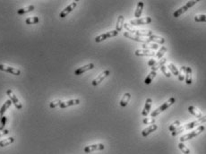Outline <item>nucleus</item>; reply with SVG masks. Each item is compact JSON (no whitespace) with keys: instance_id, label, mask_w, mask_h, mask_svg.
<instances>
[{"instance_id":"nucleus-1","label":"nucleus","mask_w":206,"mask_h":154,"mask_svg":"<svg viewBox=\"0 0 206 154\" xmlns=\"http://www.w3.org/2000/svg\"><path fill=\"white\" fill-rule=\"evenodd\" d=\"M205 122H206V115H205L204 116H203L201 118H198V119L195 120V121L190 122V123H188V124H184V126H179L178 129H176L175 131L171 132V135H172V136H176V135L179 134L180 133H182V132H184V131L193 129L194 127H195L196 126H198V124H202L203 123H205Z\"/></svg>"},{"instance_id":"nucleus-2","label":"nucleus","mask_w":206,"mask_h":154,"mask_svg":"<svg viewBox=\"0 0 206 154\" xmlns=\"http://www.w3.org/2000/svg\"><path fill=\"white\" fill-rule=\"evenodd\" d=\"M124 27L131 33H134L138 37H150L152 35V32L150 30H136L134 29L129 24H124Z\"/></svg>"},{"instance_id":"nucleus-3","label":"nucleus","mask_w":206,"mask_h":154,"mask_svg":"<svg viewBox=\"0 0 206 154\" xmlns=\"http://www.w3.org/2000/svg\"><path fill=\"white\" fill-rule=\"evenodd\" d=\"M175 101H176L175 98H173V97L170 98V99H168V100L165 102V103H163L161 106H160L159 108H157L154 111H152V112L151 113V117L157 116L159 114H160L161 112H163L164 110H166L168 108H170L172 104H174Z\"/></svg>"},{"instance_id":"nucleus-4","label":"nucleus","mask_w":206,"mask_h":154,"mask_svg":"<svg viewBox=\"0 0 206 154\" xmlns=\"http://www.w3.org/2000/svg\"><path fill=\"white\" fill-rule=\"evenodd\" d=\"M205 127L204 126H198L196 129H195L193 132H191V133L189 134H186L185 135H183L181 138H180V142L181 143H184V142H186V141H188L190 140V139H193L194 137L197 136L198 134H200L201 133H203V132L204 131Z\"/></svg>"},{"instance_id":"nucleus-5","label":"nucleus","mask_w":206,"mask_h":154,"mask_svg":"<svg viewBox=\"0 0 206 154\" xmlns=\"http://www.w3.org/2000/svg\"><path fill=\"white\" fill-rule=\"evenodd\" d=\"M117 34H118V32H116V31H110V32H108L106 33H103L101 35H99L97 36L96 38H95V42H97V43H100L103 40H105L108 38H112V37H116V36H117Z\"/></svg>"},{"instance_id":"nucleus-6","label":"nucleus","mask_w":206,"mask_h":154,"mask_svg":"<svg viewBox=\"0 0 206 154\" xmlns=\"http://www.w3.org/2000/svg\"><path fill=\"white\" fill-rule=\"evenodd\" d=\"M6 95L10 98L11 101L13 102V105L15 106V108H16L17 109H19V110H20V109L23 108V105H22V103L20 102V100L17 99V97L15 96V94L13 92L12 90H7V91H6Z\"/></svg>"},{"instance_id":"nucleus-7","label":"nucleus","mask_w":206,"mask_h":154,"mask_svg":"<svg viewBox=\"0 0 206 154\" xmlns=\"http://www.w3.org/2000/svg\"><path fill=\"white\" fill-rule=\"evenodd\" d=\"M105 149V146L103 143H97V144H92L88 145L86 147H84L83 151L85 153H91L95 151H102Z\"/></svg>"},{"instance_id":"nucleus-8","label":"nucleus","mask_w":206,"mask_h":154,"mask_svg":"<svg viewBox=\"0 0 206 154\" xmlns=\"http://www.w3.org/2000/svg\"><path fill=\"white\" fill-rule=\"evenodd\" d=\"M151 23V17H143V18H139L135 20H131L130 24L132 26H138V25H144Z\"/></svg>"},{"instance_id":"nucleus-9","label":"nucleus","mask_w":206,"mask_h":154,"mask_svg":"<svg viewBox=\"0 0 206 154\" xmlns=\"http://www.w3.org/2000/svg\"><path fill=\"white\" fill-rule=\"evenodd\" d=\"M109 74H110V72H109V70H105V71H103L101 74H100L96 78H95L92 82V86H98L103 80H104L106 77H108V75H109Z\"/></svg>"},{"instance_id":"nucleus-10","label":"nucleus","mask_w":206,"mask_h":154,"mask_svg":"<svg viewBox=\"0 0 206 154\" xmlns=\"http://www.w3.org/2000/svg\"><path fill=\"white\" fill-rule=\"evenodd\" d=\"M0 70L6 72V73H9V74H12L13 75H21V71L19 69H16L14 67H9V65H3V64H0Z\"/></svg>"},{"instance_id":"nucleus-11","label":"nucleus","mask_w":206,"mask_h":154,"mask_svg":"<svg viewBox=\"0 0 206 154\" xmlns=\"http://www.w3.org/2000/svg\"><path fill=\"white\" fill-rule=\"evenodd\" d=\"M76 5H77V2L73 1V2L72 4H70L68 6L65 7V8L64 10H62V12L59 13V17H60V18H65V17H67V14L70 13L73 9H75V7H76Z\"/></svg>"},{"instance_id":"nucleus-12","label":"nucleus","mask_w":206,"mask_h":154,"mask_svg":"<svg viewBox=\"0 0 206 154\" xmlns=\"http://www.w3.org/2000/svg\"><path fill=\"white\" fill-rule=\"evenodd\" d=\"M94 68V65L92 63H90V64H87L85 65H83V67H79L78 69H76L75 71V75H83V73L87 72V71H89V70H92Z\"/></svg>"},{"instance_id":"nucleus-13","label":"nucleus","mask_w":206,"mask_h":154,"mask_svg":"<svg viewBox=\"0 0 206 154\" xmlns=\"http://www.w3.org/2000/svg\"><path fill=\"white\" fill-rule=\"evenodd\" d=\"M151 106H152V100L151 98H148L145 101V105H144V108L142 111V115L143 116H147L150 112H151Z\"/></svg>"},{"instance_id":"nucleus-14","label":"nucleus","mask_w":206,"mask_h":154,"mask_svg":"<svg viewBox=\"0 0 206 154\" xmlns=\"http://www.w3.org/2000/svg\"><path fill=\"white\" fill-rule=\"evenodd\" d=\"M124 36L125 37H127L130 40H133L135 41H137V42H142V43H148V39H143L141 37H138L136 35H134L130 32H125L124 33Z\"/></svg>"},{"instance_id":"nucleus-15","label":"nucleus","mask_w":206,"mask_h":154,"mask_svg":"<svg viewBox=\"0 0 206 154\" xmlns=\"http://www.w3.org/2000/svg\"><path fill=\"white\" fill-rule=\"evenodd\" d=\"M135 54L137 56H155V53H154L153 51H151L148 49H136Z\"/></svg>"},{"instance_id":"nucleus-16","label":"nucleus","mask_w":206,"mask_h":154,"mask_svg":"<svg viewBox=\"0 0 206 154\" xmlns=\"http://www.w3.org/2000/svg\"><path fill=\"white\" fill-rule=\"evenodd\" d=\"M78 104H80V100L79 99H75V100H67V101L62 102V103L59 105V107L61 108H68V107H71V106H75V105H78Z\"/></svg>"},{"instance_id":"nucleus-17","label":"nucleus","mask_w":206,"mask_h":154,"mask_svg":"<svg viewBox=\"0 0 206 154\" xmlns=\"http://www.w3.org/2000/svg\"><path fill=\"white\" fill-rule=\"evenodd\" d=\"M157 129H158L157 124H151L149 127H147V128H145L142 131V135L143 137H146V136H148L150 134H151L152 132L156 131Z\"/></svg>"},{"instance_id":"nucleus-18","label":"nucleus","mask_w":206,"mask_h":154,"mask_svg":"<svg viewBox=\"0 0 206 154\" xmlns=\"http://www.w3.org/2000/svg\"><path fill=\"white\" fill-rule=\"evenodd\" d=\"M148 42H155L156 44H163L165 42V39L162 37H160L157 35H151L148 37Z\"/></svg>"},{"instance_id":"nucleus-19","label":"nucleus","mask_w":206,"mask_h":154,"mask_svg":"<svg viewBox=\"0 0 206 154\" xmlns=\"http://www.w3.org/2000/svg\"><path fill=\"white\" fill-rule=\"evenodd\" d=\"M143 2L142 1H139L138 4H137V6H136V10L135 12V17L136 19H139V17H141L142 15V13H143Z\"/></svg>"},{"instance_id":"nucleus-20","label":"nucleus","mask_w":206,"mask_h":154,"mask_svg":"<svg viewBox=\"0 0 206 154\" xmlns=\"http://www.w3.org/2000/svg\"><path fill=\"white\" fill-rule=\"evenodd\" d=\"M12 103H13V102L11 101V100H7L5 103L3 104L2 108H0V120H1V118L4 116V114L7 110V108H8L12 105Z\"/></svg>"},{"instance_id":"nucleus-21","label":"nucleus","mask_w":206,"mask_h":154,"mask_svg":"<svg viewBox=\"0 0 206 154\" xmlns=\"http://www.w3.org/2000/svg\"><path fill=\"white\" fill-rule=\"evenodd\" d=\"M188 111L193 116L197 117V118H201V117L203 116V113L200 110H198V109L194 106H189L188 107Z\"/></svg>"},{"instance_id":"nucleus-22","label":"nucleus","mask_w":206,"mask_h":154,"mask_svg":"<svg viewBox=\"0 0 206 154\" xmlns=\"http://www.w3.org/2000/svg\"><path fill=\"white\" fill-rule=\"evenodd\" d=\"M185 81H186V83L188 84V85L192 84V83H193V78H192V68L189 67H186V75Z\"/></svg>"},{"instance_id":"nucleus-23","label":"nucleus","mask_w":206,"mask_h":154,"mask_svg":"<svg viewBox=\"0 0 206 154\" xmlns=\"http://www.w3.org/2000/svg\"><path fill=\"white\" fill-rule=\"evenodd\" d=\"M131 99V94L127 92V93H125L124 94V96L122 97L120 102H119V105L121 107H126L128 103H129V100Z\"/></svg>"},{"instance_id":"nucleus-24","label":"nucleus","mask_w":206,"mask_h":154,"mask_svg":"<svg viewBox=\"0 0 206 154\" xmlns=\"http://www.w3.org/2000/svg\"><path fill=\"white\" fill-rule=\"evenodd\" d=\"M188 9H189V7H188L186 5H184V6H182L181 8H179L178 10H176V11H175V12L173 13V17H175V18L179 17L180 15H182L183 13H185Z\"/></svg>"},{"instance_id":"nucleus-25","label":"nucleus","mask_w":206,"mask_h":154,"mask_svg":"<svg viewBox=\"0 0 206 154\" xmlns=\"http://www.w3.org/2000/svg\"><path fill=\"white\" fill-rule=\"evenodd\" d=\"M156 75H157V73L155 72V71H151L150 74L147 75V77L145 78V80H144V83L145 84H151V83H152V81H153V79L156 77Z\"/></svg>"},{"instance_id":"nucleus-26","label":"nucleus","mask_w":206,"mask_h":154,"mask_svg":"<svg viewBox=\"0 0 206 154\" xmlns=\"http://www.w3.org/2000/svg\"><path fill=\"white\" fill-rule=\"evenodd\" d=\"M123 25H124V16L123 15H119L118 18H117V22L116 24V32H121L123 29Z\"/></svg>"},{"instance_id":"nucleus-27","label":"nucleus","mask_w":206,"mask_h":154,"mask_svg":"<svg viewBox=\"0 0 206 154\" xmlns=\"http://www.w3.org/2000/svg\"><path fill=\"white\" fill-rule=\"evenodd\" d=\"M35 9V6L34 5H29V6H26V7H24V8H21L17 11V13L18 14H24L26 13H30L32 11H33Z\"/></svg>"},{"instance_id":"nucleus-28","label":"nucleus","mask_w":206,"mask_h":154,"mask_svg":"<svg viewBox=\"0 0 206 154\" xmlns=\"http://www.w3.org/2000/svg\"><path fill=\"white\" fill-rule=\"evenodd\" d=\"M166 62H167V59H166V58H161V59H160V61L156 62L155 65H152V67H151V70L156 72L159 68H160L161 67H162V65H164V64H165Z\"/></svg>"},{"instance_id":"nucleus-29","label":"nucleus","mask_w":206,"mask_h":154,"mask_svg":"<svg viewBox=\"0 0 206 154\" xmlns=\"http://www.w3.org/2000/svg\"><path fill=\"white\" fill-rule=\"evenodd\" d=\"M168 69L170 71V73H172V75H176V76H178V74H179V71H178V69L176 68V67H175V65L174 64H172V63H170L168 65Z\"/></svg>"},{"instance_id":"nucleus-30","label":"nucleus","mask_w":206,"mask_h":154,"mask_svg":"<svg viewBox=\"0 0 206 154\" xmlns=\"http://www.w3.org/2000/svg\"><path fill=\"white\" fill-rule=\"evenodd\" d=\"M14 142V138L13 137H9L7 139H5V140L0 141V147H5V146L10 145Z\"/></svg>"},{"instance_id":"nucleus-31","label":"nucleus","mask_w":206,"mask_h":154,"mask_svg":"<svg viewBox=\"0 0 206 154\" xmlns=\"http://www.w3.org/2000/svg\"><path fill=\"white\" fill-rule=\"evenodd\" d=\"M186 67L183 65L179 70V74H178V80L179 81H184L186 78Z\"/></svg>"},{"instance_id":"nucleus-32","label":"nucleus","mask_w":206,"mask_h":154,"mask_svg":"<svg viewBox=\"0 0 206 154\" xmlns=\"http://www.w3.org/2000/svg\"><path fill=\"white\" fill-rule=\"evenodd\" d=\"M40 22V18L37 17V16H34V17H29L25 20V24H28V25H32V24H38Z\"/></svg>"},{"instance_id":"nucleus-33","label":"nucleus","mask_w":206,"mask_h":154,"mask_svg":"<svg viewBox=\"0 0 206 154\" xmlns=\"http://www.w3.org/2000/svg\"><path fill=\"white\" fill-rule=\"evenodd\" d=\"M143 48L144 49H148V50H150V49H157L158 48V44H156V43L146 44V43H144V44H143Z\"/></svg>"},{"instance_id":"nucleus-34","label":"nucleus","mask_w":206,"mask_h":154,"mask_svg":"<svg viewBox=\"0 0 206 154\" xmlns=\"http://www.w3.org/2000/svg\"><path fill=\"white\" fill-rule=\"evenodd\" d=\"M178 148L184 154H190V150L183 143H178Z\"/></svg>"},{"instance_id":"nucleus-35","label":"nucleus","mask_w":206,"mask_h":154,"mask_svg":"<svg viewBox=\"0 0 206 154\" xmlns=\"http://www.w3.org/2000/svg\"><path fill=\"white\" fill-rule=\"evenodd\" d=\"M179 126H180V121H179V120H176V121H175L174 123H172L170 126H168V130H170V132H173V131H175L176 129H178Z\"/></svg>"},{"instance_id":"nucleus-36","label":"nucleus","mask_w":206,"mask_h":154,"mask_svg":"<svg viewBox=\"0 0 206 154\" xmlns=\"http://www.w3.org/2000/svg\"><path fill=\"white\" fill-rule=\"evenodd\" d=\"M166 52H167V48H166L165 46H163V47H161V48L159 49L158 53H156L155 56H156L158 58H161V57H162V56L165 55Z\"/></svg>"},{"instance_id":"nucleus-37","label":"nucleus","mask_w":206,"mask_h":154,"mask_svg":"<svg viewBox=\"0 0 206 154\" xmlns=\"http://www.w3.org/2000/svg\"><path fill=\"white\" fill-rule=\"evenodd\" d=\"M195 22H197V23H201V22H205L206 23V14H199V15H196L194 18Z\"/></svg>"},{"instance_id":"nucleus-38","label":"nucleus","mask_w":206,"mask_h":154,"mask_svg":"<svg viewBox=\"0 0 206 154\" xmlns=\"http://www.w3.org/2000/svg\"><path fill=\"white\" fill-rule=\"evenodd\" d=\"M61 103H62L61 100L57 99V100H53V101H51V102H50V103H49V107H50L51 108H55L56 107L59 106Z\"/></svg>"},{"instance_id":"nucleus-39","label":"nucleus","mask_w":206,"mask_h":154,"mask_svg":"<svg viewBox=\"0 0 206 154\" xmlns=\"http://www.w3.org/2000/svg\"><path fill=\"white\" fill-rule=\"evenodd\" d=\"M155 122H156V119L153 118V117H145L143 120V123L144 124H153Z\"/></svg>"},{"instance_id":"nucleus-40","label":"nucleus","mask_w":206,"mask_h":154,"mask_svg":"<svg viewBox=\"0 0 206 154\" xmlns=\"http://www.w3.org/2000/svg\"><path fill=\"white\" fill-rule=\"evenodd\" d=\"M160 70H161V72H162L163 74L165 75L166 77H170V76H171V73L168 71V67H166L165 65H162V67H160Z\"/></svg>"},{"instance_id":"nucleus-41","label":"nucleus","mask_w":206,"mask_h":154,"mask_svg":"<svg viewBox=\"0 0 206 154\" xmlns=\"http://www.w3.org/2000/svg\"><path fill=\"white\" fill-rule=\"evenodd\" d=\"M6 116H3L1 120H0V131H3L5 130V123H6Z\"/></svg>"},{"instance_id":"nucleus-42","label":"nucleus","mask_w":206,"mask_h":154,"mask_svg":"<svg viewBox=\"0 0 206 154\" xmlns=\"http://www.w3.org/2000/svg\"><path fill=\"white\" fill-rule=\"evenodd\" d=\"M8 134H9V131L7 130V129H5V130H3V131H0V138L3 137V136H5V135H7Z\"/></svg>"},{"instance_id":"nucleus-43","label":"nucleus","mask_w":206,"mask_h":154,"mask_svg":"<svg viewBox=\"0 0 206 154\" xmlns=\"http://www.w3.org/2000/svg\"><path fill=\"white\" fill-rule=\"evenodd\" d=\"M196 3H198V1H188V2L186 3V5L189 7V8H191V7L194 6Z\"/></svg>"},{"instance_id":"nucleus-44","label":"nucleus","mask_w":206,"mask_h":154,"mask_svg":"<svg viewBox=\"0 0 206 154\" xmlns=\"http://www.w3.org/2000/svg\"><path fill=\"white\" fill-rule=\"evenodd\" d=\"M156 62H157V61H156L155 59H151V60H149V61H148V65H149V67H151L152 65H154L156 64Z\"/></svg>"}]
</instances>
